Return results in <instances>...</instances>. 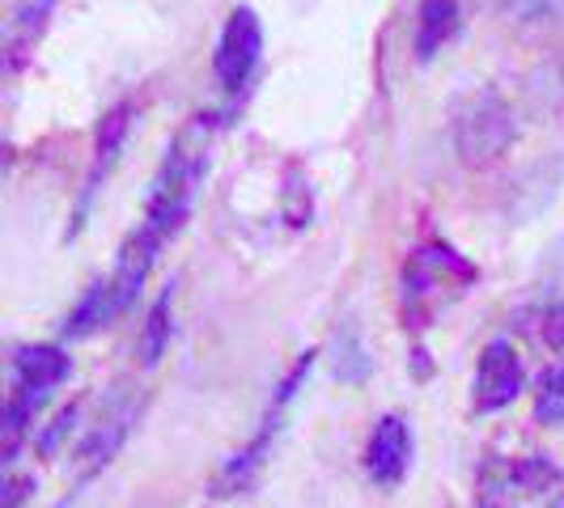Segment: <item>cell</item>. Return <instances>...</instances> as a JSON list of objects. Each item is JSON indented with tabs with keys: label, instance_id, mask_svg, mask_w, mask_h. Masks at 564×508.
Listing matches in <instances>:
<instances>
[{
	"label": "cell",
	"instance_id": "obj_9",
	"mask_svg": "<svg viewBox=\"0 0 564 508\" xmlns=\"http://www.w3.org/2000/svg\"><path fill=\"white\" fill-rule=\"evenodd\" d=\"M128 132H132V102H119V107H111V111L102 114L98 136H94V162H89L82 199H77V229L85 225V217H89L94 199L102 191V183L111 178L115 162H119V153H123V144H128ZM77 229H73V233H77Z\"/></svg>",
	"mask_w": 564,
	"mask_h": 508
},
{
	"label": "cell",
	"instance_id": "obj_5",
	"mask_svg": "<svg viewBox=\"0 0 564 508\" xmlns=\"http://www.w3.org/2000/svg\"><path fill=\"white\" fill-rule=\"evenodd\" d=\"M518 136L513 107L497 89H471L454 111V148L467 166H488Z\"/></svg>",
	"mask_w": 564,
	"mask_h": 508
},
{
	"label": "cell",
	"instance_id": "obj_11",
	"mask_svg": "<svg viewBox=\"0 0 564 508\" xmlns=\"http://www.w3.org/2000/svg\"><path fill=\"white\" fill-rule=\"evenodd\" d=\"M132 420H137V402H132V398H115L111 407L98 416V423L85 432L82 450H77L82 475H94V471H102V466L111 462L115 453H119V445L128 441Z\"/></svg>",
	"mask_w": 564,
	"mask_h": 508
},
{
	"label": "cell",
	"instance_id": "obj_17",
	"mask_svg": "<svg viewBox=\"0 0 564 508\" xmlns=\"http://www.w3.org/2000/svg\"><path fill=\"white\" fill-rule=\"evenodd\" d=\"M535 420L539 423H564V365H552L543 377H539Z\"/></svg>",
	"mask_w": 564,
	"mask_h": 508
},
{
	"label": "cell",
	"instance_id": "obj_8",
	"mask_svg": "<svg viewBox=\"0 0 564 508\" xmlns=\"http://www.w3.org/2000/svg\"><path fill=\"white\" fill-rule=\"evenodd\" d=\"M527 386V368H522V356L509 339H492L484 343L480 365H476V382H471V402L476 411H501L513 398L522 395Z\"/></svg>",
	"mask_w": 564,
	"mask_h": 508
},
{
	"label": "cell",
	"instance_id": "obj_12",
	"mask_svg": "<svg viewBox=\"0 0 564 508\" xmlns=\"http://www.w3.org/2000/svg\"><path fill=\"white\" fill-rule=\"evenodd\" d=\"M52 13H56V0H22V4L9 13V22H4V68H9V73H18L22 59L34 52V43L43 38Z\"/></svg>",
	"mask_w": 564,
	"mask_h": 508
},
{
	"label": "cell",
	"instance_id": "obj_18",
	"mask_svg": "<svg viewBox=\"0 0 564 508\" xmlns=\"http://www.w3.org/2000/svg\"><path fill=\"white\" fill-rule=\"evenodd\" d=\"M539 335L547 339L556 352H564V301H556V306H547V310H543V327H539Z\"/></svg>",
	"mask_w": 564,
	"mask_h": 508
},
{
	"label": "cell",
	"instance_id": "obj_4",
	"mask_svg": "<svg viewBox=\"0 0 564 508\" xmlns=\"http://www.w3.org/2000/svg\"><path fill=\"white\" fill-rule=\"evenodd\" d=\"M480 508H564V471L547 457H492L476 483Z\"/></svg>",
	"mask_w": 564,
	"mask_h": 508
},
{
	"label": "cell",
	"instance_id": "obj_7",
	"mask_svg": "<svg viewBox=\"0 0 564 508\" xmlns=\"http://www.w3.org/2000/svg\"><path fill=\"white\" fill-rule=\"evenodd\" d=\"M314 356L318 352H306L297 365L284 373V382L276 386V395H272V402H268V416H263V428L254 432V441L247 445V450L238 453L234 462L226 466V475H221V487H226V496L234 492V487H247V483L254 479V471H259V462H263V453H268V445H272V437L281 432L284 423V411H289V402L297 398V390L306 386V377H311L314 368Z\"/></svg>",
	"mask_w": 564,
	"mask_h": 508
},
{
	"label": "cell",
	"instance_id": "obj_10",
	"mask_svg": "<svg viewBox=\"0 0 564 508\" xmlns=\"http://www.w3.org/2000/svg\"><path fill=\"white\" fill-rule=\"evenodd\" d=\"M408 462H412V428L403 416H382L366 445L369 479L382 483V487H395L408 475Z\"/></svg>",
	"mask_w": 564,
	"mask_h": 508
},
{
	"label": "cell",
	"instance_id": "obj_2",
	"mask_svg": "<svg viewBox=\"0 0 564 508\" xmlns=\"http://www.w3.org/2000/svg\"><path fill=\"white\" fill-rule=\"evenodd\" d=\"M476 276L480 272L454 251L451 242H442V238L421 242L416 251L408 254L403 276H399V284H403V318L412 327H429V318L437 310H446L451 301H458L476 284Z\"/></svg>",
	"mask_w": 564,
	"mask_h": 508
},
{
	"label": "cell",
	"instance_id": "obj_15",
	"mask_svg": "<svg viewBox=\"0 0 564 508\" xmlns=\"http://www.w3.org/2000/svg\"><path fill=\"white\" fill-rule=\"evenodd\" d=\"M170 310H174V288H166L149 313H144V327H141V361L144 365H158L162 352L170 347Z\"/></svg>",
	"mask_w": 564,
	"mask_h": 508
},
{
	"label": "cell",
	"instance_id": "obj_16",
	"mask_svg": "<svg viewBox=\"0 0 564 508\" xmlns=\"http://www.w3.org/2000/svg\"><path fill=\"white\" fill-rule=\"evenodd\" d=\"M281 212H284V221H289L293 229H306V225H311L314 199H311V183H306L302 166H289V174H284Z\"/></svg>",
	"mask_w": 564,
	"mask_h": 508
},
{
	"label": "cell",
	"instance_id": "obj_1",
	"mask_svg": "<svg viewBox=\"0 0 564 508\" xmlns=\"http://www.w3.org/2000/svg\"><path fill=\"white\" fill-rule=\"evenodd\" d=\"M213 114H199L196 123L178 136V141L166 148V157H162V169H158V178H153V187H149V199H144V229L149 233H158L162 242H170L183 221H187V212H192V199H196V187L199 178H204V166H208V123Z\"/></svg>",
	"mask_w": 564,
	"mask_h": 508
},
{
	"label": "cell",
	"instance_id": "obj_6",
	"mask_svg": "<svg viewBox=\"0 0 564 508\" xmlns=\"http://www.w3.org/2000/svg\"><path fill=\"white\" fill-rule=\"evenodd\" d=\"M263 59V26H259V13L251 4H238L221 26V38H217V56H213V68H217V81L226 93H242L251 85L254 68Z\"/></svg>",
	"mask_w": 564,
	"mask_h": 508
},
{
	"label": "cell",
	"instance_id": "obj_14",
	"mask_svg": "<svg viewBox=\"0 0 564 508\" xmlns=\"http://www.w3.org/2000/svg\"><path fill=\"white\" fill-rule=\"evenodd\" d=\"M115 318H119V310H115V301H111V288H107V280H98V284H89V292L77 301V310L68 313L64 335L85 339V335H94V331H102Z\"/></svg>",
	"mask_w": 564,
	"mask_h": 508
},
{
	"label": "cell",
	"instance_id": "obj_19",
	"mask_svg": "<svg viewBox=\"0 0 564 508\" xmlns=\"http://www.w3.org/2000/svg\"><path fill=\"white\" fill-rule=\"evenodd\" d=\"M26 492H30V479H18V475H9V479H4V508H22Z\"/></svg>",
	"mask_w": 564,
	"mask_h": 508
},
{
	"label": "cell",
	"instance_id": "obj_13",
	"mask_svg": "<svg viewBox=\"0 0 564 508\" xmlns=\"http://www.w3.org/2000/svg\"><path fill=\"white\" fill-rule=\"evenodd\" d=\"M463 26L458 0H421L416 9V59H433Z\"/></svg>",
	"mask_w": 564,
	"mask_h": 508
},
{
	"label": "cell",
	"instance_id": "obj_20",
	"mask_svg": "<svg viewBox=\"0 0 564 508\" xmlns=\"http://www.w3.org/2000/svg\"><path fill=\"white\" fill-rule=\"evenodd\" d=\"M552 73H556V85H552V93H556V107L564 111V59L556 64V68H552Z\"/></svg>",
	"mask_w": 564,
	"mask_h": 508
},
{
	"label": "cell",
	"instance_id": "obj_3",
	"mask_svg": "<svg viewBox=\"0 0 564 508\" xmlns=\"http://www.w3.org/2000/svg\"><path fill=\"white\" fill-rule=\"evenodd\" d=\"M68 373H73V361L56 343H30L13 356V390L4 402V462H13L26 423L43 407V398L52 395L59 382H68Z\"/></svg>",
	"mask_w": 564,
	"mask_h": 508
}]
</instances>
